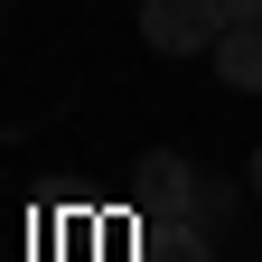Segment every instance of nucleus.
Returning a JSON list of instances; mask_svg holds the SVG:
<instances>
[{"instance_id": "nucleus-1", "label": "nucleus", "mask_w": 262, "mask_h": 262, "mask_svg": "<svg viewBox=\"0 0 262 262\" xmlns=\"http://www.w3.org/2000/svg\"><path fill=\"white\" fill-rule=\"evenodd\" d=\"M234 28L225 0H141V38L159 56H215V38Z\"/></svg>"}, {"instance_id": "nucleus-2", "label": "nucleus", "mask_w": 262, "mask_h": 262, "mask_svg": "<svg viewBox=\"0 0 262 262\" xmlns=\"http://www.w3.org/2000/svg\"><path fill=\"white\" fill-rule=\"evenodd\" d=\"M196 215V169L178 150H150L131 169V225H187Z\"/></svg>"}, {"instance_id": "nucleus-3", "label": "nucleus", "mask_w": 262, "mask_h": 262, "mask_svg": "<svg viewBox=\"0 0 262 262\" xmlns=\"http://www.w3.org/2000/svg\"><path fill=\"white\" fill-rule=\"evenodd\" d=\"M215 75L225 84H234V94H262V28H225V38H215Z\"/></svg>"}, {"instance_id": "nucleus-4", "label": "nucleus", "mask_w": 262, "mask_h": 262, "mask_svg": "<svg viewBox=\"0 0 262 262\" xmlns=\"http://www.w3.org/2000/svg\"><path fill=\"white\" fill-rule=\"evenodd\" d=\"M141 262H215V244L196 225H141Z\"/></svg>"}, {"instance_id": "nucleus-5", "label": "nucleus", "mask_w": 262, "mask_h": 262, "mask_svg": "<svg viewBox=\"0 0 262 262\" xmlns=\"http://www.w3.org/2000/svg\"><path fill=\"white\" fill-rule=\"evenodd\" d=\"M225 215H234V187H225V178H196V215H187V225H196V234H215Z\"/></svg>"}, {"instance_id": "nucleus-6", "label": "nucleus", "mask_w": 262, "mask_h": 262, "mask_svg": "<svg viewBox=\"0 0 262 262\" xmlns=\"http://www.w3.org/2000/svg\"><path fill=\"white\" fill-rule=\"evenodd\" d=\"M225 10H234V19H244V28H262V0H225Z\"/></svg>"}, {"instance_id": "nucleus-7", "label": "nucleus", "mask_w": 262, "mask_h": 262, "mask_svg": "<svg viewBox=\"0 0 262 262\" xmlns=\"http://www.w3.org/2000/svg\"><path fill=\"white\" fill-rule=\"evenodd\" d=\"M244 187H253V196H262V150H253V159H244Z\"/></svg>"}]
</instances>
